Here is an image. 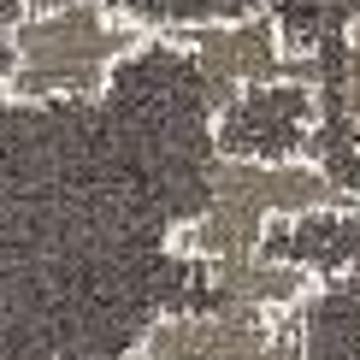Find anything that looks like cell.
I'll use <instances>...</instances> for the list:
<instances>
[{
  "label": "cell",
  "instance_id": "6da1fadb",
  "mask_svg": "<svg viewBox=\"0 0 360 360\" xmlns=\"http://www.w3.org/2000/svg\"><path fill=\"white\" fill-rule=\"evenodd\" d=\"M354 213V189L307 148H272V154H213L207 195L177 213L160 236V254L184 266H219L260 254L266 236L283 224L342 219Z\"/></svg>",
  "mask_w": 360,
  "mask_h": 360
},
{
  "label": "cell",
  "instance_id": "7a4b0ae2",
  "mask_svg": "<svg viewBox=\"0 0 360 360\" xmlns=\"http://www.w3.org/2000/svg\"><path fill=\"white\" fill-rule=\"evenodd\" d=\"M154 48V18L118 0H30L0 24V101L6 107H95L118 71Z\"/></svg>",
  "mask_w": 360,
  "mask_h": 360
},
{
  "label": "cell",
  "instance_id": "3957f363",
  "mask_svg": "<svg viewBox=\"0 0 360 360\" xmlns=\"http://www.w3.org/2000/svg\"><path fill=\"white\" fill-rule=\"evenodd\" d=\"M154 48L201 71L213 107H243L254 95H319V48L278 6L154 18Z\"/></svg>",
  "mask_w": 360,
  "mask_h": 360
},
{
  "label": "cell",
  "instance_id": "277c9868",
  "mask_svg": "<svg viewBox=\"0 0 360 360\" xmlns=\"http://www.w3.org/2000/svg\"><path fill=\"white\" fill-rule=\"evenodd\" d=\"M130 360H313L302 331L243 319L224 307H166L136 331Z\"/></svg>",
  "mask_w": 360,
  "mask_h": 360
},
{
  "label": "cell",
  "instance_id": "5b68a950",
  "mask_svg": "<svg viewBox=\"0 0 360 360\" xmlns=\"http://www.w3.org/2000/svg\"><path fill=\"white\" fill-rule=\"evenodd\" d=\"M207 283L219 290L224 313H243V319L278 325V331H302L307 313L325 302L331 278L313 260H283V254H243V260H219L207 266Z\"/></svg>",
  "mask_w": 360,
  "mask_h": 360
},
{
  "label": "cell",
  "instance_id": "8992f818",
  "mask_svg": "<svg viewBox=\"0 0 360 360\" xmlns=\"http://www.w3.org/2000/svg\"><path fill=\"white\" fill-rule=\"evenodd\" d=\"M342 118H349V136L360 148V6L342 24Z\"/></svg>",
  "mask_w": 360,
  "mask_h": 360
},
{
  "label": "cell",
  "instance_id": "52a82bcc",
  "mask_svg": "<svg viewBox=\"0 0 360 360\" xmlns=\"http://www.w3.org/2000/svg\"><path fill=\"white\" fill-rule=\"evenodd\" d=\"M0 107H6V101H0Z\"/></svg>",
  "mask_w": 360,
  "mask_h": 360
},
{
  "label": "cell",
  "instance_id": "ba28073f",
  "mask_svg": "<svg viewBox=\"0 0 360 360\" xmlns=\"http://www.w3.org/2000/svg\"><path fill=\"white\" fill-rule=\"evenodd\" d=\"M24 6H30V0H24Z\"/></svg>",
  "mask_w": 360,
  "mask_h": 360
}]
</instances>
